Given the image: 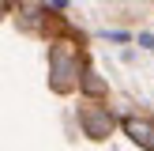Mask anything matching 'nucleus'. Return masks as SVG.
<instances>
[{
    "mask_svg": "<svg viewBox=\"0 0 154 151\" xmlns=\"http://www.w3.org/2000/svg\"><path fill=\"white\" fill-rule=\"evenodd\" d=\"M49 68H53V87L57 91H68L72 76H79V57H75L68 45H57L49 57Z\"/></svg>",
    "mask_w": 154,
    "mask_h": 151,
    "instance_id": "obj_1",
    "label": "nucleus"
},
{
    "mask_svg": "<svg viewBox=\"0 0 154 151\" xmlns=\"http://www.w3.org/2000/svg\"><path fill=\"white\" fill-rule=\"evenodd\" d=\"M83 128H87V136H94V140L109 136V128H113L109 110H83Z\"/></svg>",
    "mask_w": 154,
    "mask_h": 151,
    "instance_id": "obj_2",
    "label": "nucleus"
},
{
    "mask_svg": "<svg viewBox=\"0 0 154 151\" xmlns=\"http://www.w3.org/2000/svg\"><path fill=\"white\" fill-rule=\"evenodd\" d=\"M124 132L132 136L139 147H147V151H154V121H143V117H128L124 121Z\"/></svg>",
    "mask_w": 154,
    "mask_h": 151,
    "instance_id": "obj_3",
    "label": "nucleus"
},
{
    "mask_svg": "<svg viewBox=\"0 0 154 151\" xmlns=\"http://www.w3.org/2000/svg\"><path fill=\"white\" fill-rule=\"evenodd\" d=\"M83 91H87V95H105V83L98 79L94 68H87V72H83Z\"/></svg>",
    "mask_w": 154,
    "mask_h": 151,
    "instance_id": "obj_4",
    "label": "nucleus"
},
{
    "mask_svg": "<svg viewBox=\"0 0 154 151\" xmlns=\"http://www.w3.org/2000/svg\"><path fill=\"white\" fill-rule=\"evenodd\" d=\"M19 8H23V15H30V19H34V15H42V0H19Z\"/></svg>",
    "mask_w": 154,
    "mask_h": 151,
    "instance_id": "obj_5",
    "label": "nucleus"
},
{
    "mask_svg": "<svg viewBox=\"0 0 154 151\" xmlns=\"http://www.w3.org/2000/svg\"><path fill=\"white\" fill-rule=\"evenodd\" d=\"M139 45H143V49H150V53H154V34H139Z\"/></svg>",
    "mask_w": 154,
    "mask_h": 151,
    "instance_id": "obj_6",
    "label": "nucleus"
}]
</instances>
